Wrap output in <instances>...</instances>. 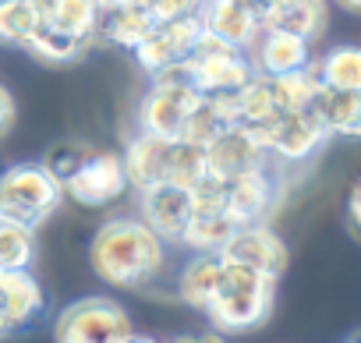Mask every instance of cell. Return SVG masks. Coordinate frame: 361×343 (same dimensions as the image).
<instances>
[{"label":"cell","mask_w":361,"mask_h":343,"mask_svg":"<svg viewBox=\"0 0 361 343\" xmlns=\"http://www.w3.org/2000/svg\"><path fill=\"white\" fill-rule=\"evenodd\" d=\"M92 273L117 290H142L166 266V241L138 216L106 220L89 244Z\"/></svg>","instance_id":"cell-1"},{"label":"cell","mask_w":361,"mask_h":343,"mask_svg":"<svg viewBox=\"0 0 361 343\" xmlns=\"http://www.w3.org/2000/svg\"><path fill=\"white\" fill-rule=\"evenodd\" d=\"M276 304V280L238 266V262H224V283L216 290V297L209 301L206 315L216 329L224 332H248L259 329Z\"/></svg>","instance_id":"cell-2"},{"label":"cell","mask_w":361,"mask_h":343,"mask_svg":"<svg viewBox=\"0 0 361 343\" xmlns=\"http://www.w3.org/2000/svg\"><path fill=\"white\" fill-rule=\"evenodd\" d=\"M64 185L43 163H15L0 170V216L39 230L61 206Z\"/></svg>","instance_id":"cell-3"},{"label":"cell","mask_w":361,"mask_h":343,"mask_svg":"<svg viewBox=\"0 0 361 343\" xmlns=\"http://www.w3.org/2000/svg\"><path fill=\"white\" fill-rule=\"evenodd\" d=\"M199 99H202V92L192 85L185 61L152 75V85L142 96L138 113H135L138 131H149V135H159V138H177Z\"/></svg>","instance_id":"cell-4"},{"label":"cell","mask_w":361,"mask_h":343,"mask_svg":"<svg viewBox=\"0 0 361 343\" xmlns=\"http://www.w3.org/2000/svg\"><path fill=\"white\" fill-rule=\"evenodd\" d=\"M61 343H131L138 339L131 315L110 297H85L68 304L54 322Z\"/></svg>","instance_id":"cell-5"},{"label":"cell","mask_w":361,"mask_h":343,"mask_svg":"<svg viewBox=\"0 0 361 343\" xmlns=\"http://www.w3.org/2000/svg\"><path fill=\"white\" fill-rule=\"evenodd\" d=\"M188 68V78L192 85L202 92V96H213V92H234L241 89L255 71H252V61L241 46H231L224 43L220 36L213 32H199L195 46H192V57L185 61Z\"/></svg>","instance_id":"cell-6"},{"label":"cell","mask_w":361,"mask_h":343,"mask_svg":"<svg viewBox=\"0 0 361 343\" xmlns=\"http://www.w3.org/2000/svg\"><path fill=\"white\" fill-rule=\"evenodd\" d=\"M248 127L255 131V138L262 142V149L280 166H298V163L312 159L329 142V135H326V127H322V120L315 117L312 106H305V110H283L273 120L248 124Z\"/></svg>","instance_id":"cell-7"},{"label":"cell","mask_w":361,"mask_h":343,"mask_svg":"<svg viewBox=\"0 0 361 343\" xmlns=\"http://www.w3.org/2000/svg\"><path fill=\"white\" fill-rule=\"evenodd\" d=\"M280 199V163L266 156L262 163L224 181V209L234 223H266Z\"/></svg>","instance_id":"cell-8"},{"label":"cell","mask_w":361,"mask_h":343,"mask_svg":"<svg viewBox=\"0 0 361 343\" xmlns=\"http://www.w3.org/2000/svg\"><path fill=\"white\" fill-rule=\"evenodd\" d=\"M128 192V174L121 152H89V159L64 181V195H71L85 209H106Z\"/></svg>","instance_id":"cell-9"},{"label":"cell","mask_w":361,"mask_h":343,"mask_svg":"<svg viewBox=\"0 0 361 343\" xmlns=\"http://www.w3.org/2000/svg\"><path fill=\"white\" fill-rule=\"evenodd\" d=\"M202 32V18L199 15H188V18H173V22H156L152 32L131 50L138 68L152 78L180 61L192 57V46Z\"/></svg>","instance_id":"cell-10"},{"label":"cell","mask_w":361,"mask_h":343,"mask_svg":"<svg viewBox=\"0 0 361 343\" xmlns=\"http://www.w3.org/2000/svg\"><path fill=\"white\" fill-rule=\"evenodd\" d=\"M220 258L248 266V269H259V273H266L273 280H280L283 269H287V248L266 223H238L231 230V237L224 241Z\"/></svg>","instance_id":"cell-11"},{"label":"cell","mask_w":361,"mask_h":343,"mask_svg":"<svg viewBox=\"0 0 361 343\" xmlns=\"http://www.w3.org/2000/svg\"><path fill=\"white\" fill-rule=\"evenodd\" d=\"M138 195V220H145L166 244H177L180 230H185L188 216H192V195L188 188H177L170 181L149 185Z\"/></svg>","instance_id":"cell-12"},{"label":"cell","mask_w":361,"mask_h":343,"mask_svg":"<svg viewBox=\"0 0 361 343\" xmlns=\"http://www.w3.org/2000/svg\"><path fill=\"white\" fill-rule=\"evenodd\" d=\"M245 54L255 75H290L312 61V43L280 29H259V36L248 43Z\"/></svg>","instance_id":"cell-13"},{"label":"cell","mask_w":361,"mask_h":343,"mask_svg":"<svg viewBox=\"0 0 361 343\" xmlns=\"http://www.w3.org/2000/svg\"><path fill=\"white\" fill-rule=\"evenodd\" d=\"M269 152L262 149V142L255 138V131L248 124H234L227 127L220 138H213L206 145V170L213 177L220 181H231L234 174H241V170L262 163Z\"/></svg>","instance_id":"cell-14"},{"label":"cell","mask_w":361,"mask_h":343,"mask_svg":"<svg viewBox=\"0 0 361 343\" xmlns=\"http://www.w3.org/2000/svg\"><path fill=\"white\" fill-rule=\"evenodd\" d=\"M47 308V294L29 269H0V318L8 329H25Z\"/></svg>","instance_id":"cell-15"},{"label":"cell","mask_w":361,"mask_h":343,"mask_svg":"<svg viewBox=\"0 0 361 343\" xmlns=\"http://www.w3.org/2000/svg\"><path fill=\"white\" fill-rule=\"evenodd\" d=\"M166 152H170V138H159V135H149V131H135V138L121 152L128 188L142 192L149 185H159L166 177Z\"/></svg>","instance_id":"cell-16"},{"label":"cell","mask_w":361,"mask_h":343,"mask_svg":"<svg viewBox=\"0 0 361 343\" xmlns=\"http://www.w3.org/2000/svg\"><path fill=\"white\" fill-rule=\"evenodd\" d=\"M224 283V258L220 251H192V258L177 273V297L195 311H206Z\"/></svg>","instance_id":"cell-17"},{"label":"cell","mask_w":361,"mask_h":343,"mask_svg":"<svg viewBox=\"0 0 361 343\" xmlns=\"http://www.w3.org/2000/svg\"><path fill=\"white\" fill-rule=\"evenodd\" d=\"M312 110L322 120L329 138H357L361 135V89H326V85H319Z\"/></svg>","instance_id":"cell-18"},{"label":"cell","mask_w":361,"mask_h":343,"mask_svg":"<svg viewBox=\"0 0 361 343\" xmlns=\"http://www.w3.org/2000/svg\"><path fill=\"white\" fill-rule=\"evenodd\" d=\"M152 15L142 8V0L135 4H114V8H103L99 15V25H96V43H110V46H121V50H135L149 32H152Z\"/></svg>","instance_id":"cell-19"},{"label":"cell","mask_w":361,"mask_h":343,"mask_svg":"<svg viewBox=\"0 0 361 343\" xmlns=\"http://www.w3.org/2000/svg\"><path fill=\"white\" fill-rule=\"evenodd\" d=\"M199 18H202V29H206V32H213V36H220L224 43L241 46V50H248V43H252V39L259 36V29H262V22H259L248 8H238V4H231V0H206L202 11H199Z\"/></svg>","instance_id":"cell-20"},{"label":"cell","mask_w":361,"mask_h":343,"mask_svg":"<svg viewBox=\"0 0 361 343\" xmlns=\"http://www.w3.org/2000/svg\"><path fill=\"white\" fill-rule=\"evenodd\" d=\"M329 0H287L262 15V29H280L290 36H301L305 43H315L326 29Z\"/></svg>","instance_id":"cell-21"},{"label":"cell","mask_w":361,"mask_h":343,"mask_svg":"<svg viewBox=\"0 0 361 343\" xmlns=\"http://www.w3.org/2000/svg\"><path fill=\"white\" fill-rule=\"evenodd\" d=\"M89 46H92L89 39H78V36H71V32H61L57 25H50L47 18H39V25L29 32V39H25L22 50L32 54V57L43 61V64H75Z\"/></svg>","instance_id":"cell-22"},{"label":"cell","mask_w":361,"mask_h":343,"mask_svg":"<svg viewBox=\"0 0 361 343\" xmlns=\"http://www.w3.org/2000/svg\"><path fill=\"white\" fill-rule=\"evenodd\" d=\"M234 227H238V223L227 216V209H202V206H192V216H188L185 230H180L177 244H185L188 251H220Z\"/></svg>","instance_id":"cell-23"},{"label":"cell","mask_w":361,"mask_h":343,"mask_svg":"<svg viewBox=\"0 0 361 343\" xmlns=\"http://www.w3.org/2000/svg\"><path fill=\"white\" fill-rule=\"evenodd\" d=\"M39 11L61 32H71L78 39L96 43V25H99V15H103L99 0H43Z\"/></svg>","instance_id":"cell-24"},{"label":"cell","mask_w":361,"mask_h":343,"mask_svg":"<svg viewBox=\"0 0 361 343\" xmlns=\"http://www.w3.org/2000/svg\"><path fill=\"white\" fill-rule=\"evenodd\" d=\"M234 110H238V124H266V120H273L280 113L273 75H252L241 89H234Z\"/></svg>","instance_id":"cell-25"},{"label":"cell","mask_w":361,"mask_h":343,"mask_svg":"<svg viewBox=\"0 0 361 343\" xmlns=\"http://www.w3.org/2000/svg\"><path fill=\"white\" fill-rule=\"evenodd\" d=\"M319 85L326 89H361V50L357 46H333L315 61Z\"/></svg>","instance_id":"cell-26"},{"label":"cell","mask_w":361,"mask_h":343,"mask_svg":"<svg viewBox=\"0 0 361 343\" xmlns=\"http://www.w3.org/2000/svg\"><path fill=\"white\" fill-rule=\"evenodd\" d=\"M43 11L36 0H0V46L22 50L29 32L39 25Z\"/></svg>","instance_id":"cell-27"},{"label":"cell","mask_w":361,"mask_h":343,"mask_svg":"<svg viewBox=\"0 0 361 343\" xmlns=\"http://www.w3.org/2000/svg\"><path fill=\"white\" fill-rule=\"evenodd\" d=\"M206 174V149L185 138H170V152H166V177L177 188H192L199 177Z\"/></svg>","instance_id":"cell-28"},{"label":"cell","mask_w":361,"mask_h":343,"mask_svg":"<svg viewBox=\"0 0 361 343\" xmlns=\"http://www.w3.org/2000/svg\"><path fill=\"white\" fill-rule=\"evenodd\" d=\"M36 262V230L4 220L0 223V269H32Z\"/></svg>","instance_id":"cell-29"},{"label":"cell","mask_w":361,"mask_h":343,"mask_svg":"<svg viewBox=\"0 0 361 343\" xmlns=\"http://www.w3.org/2000/svg\"><path fill=\"white\" fill-rule=\"evenodd\" d=\"M89 152H92V149H89L85 142H57V145H50V149H47V156H43L39 163H43V166L50 170V174L64 185V181L75 174V170L89 159Z\"/></svg>","instance_id":"cell-30"},{"label":"cell","mask_w":361,"mask_h":343,"mask_svg":"<svg viewBox=\"0 0 361 343\" xmlns=\"http://www.w3.org/2000/svg\"><path fill=\"white\" fill-rule=\"evenodd\" d=\"M206 0H142V8L152 15V22H173V18H188L199 15Z\"/></svg>","instance_id":"cell-31"},{"label":"cell","mask_w":361,"mask_h":343,"mask_svg":"<svg viewBox=\"0 0 361 343\" xmlns=\"http://www.w3.org/2000/svg\"><path fill=\"white\" fill-rule=\"evenodd\" d=\"M11 127H15V96L0 85V138H8Z\"/></svg>","instance_id":"cell-32"},{"label":"cell","mask_w":361,"mask_h":343,"mask_svg":"<svg viewBox=\"0 0 361 343\" xmlns=\"http://www.w3.org/2000/svg\"><path fill=\"white\" fill-rule=\"evenodd\" d=\"M347 223H350V234L357 237V223H361V188L350 192V202H347Z\"/></svg>","instance_id":"cell-33"},{"label":"cell","mask_w":361,"mask_h":343,"mask_svg":"<svg viewBox=\"0 0 361 343\" xmlns=\"http://www.w3.org/2000/svg\"><path fill=\"white\" fill-rule=\"evenodd\" d=\"M231 4H238V8H248V11H252L259 22H262V15H266V8H269L266 0H231Z\"/></svg>","instance_id":"cell-34"},{"label":"cell","mask_w":361,"mask_h":343,"mask_svg":"<svg viewBox=\"0 0 361 343\" xmlns=\"http://www.w3.org/2000/svg\"><path fill=\"white\" fill-rule=\"evenodd\" d=\"M333 8H340L343 15H357L361 11V0H329Z\"/></svg>","instance_id":"cell-35"},{"label":"cell","mask_w":361,"mask_h":343,"mask_svg":"<svg viewBox=\"0 0 361 343\" xmlns=\"http://www.w3.org/2000/svg\"><path fill=\"white\" fill-rule=\"evenodd\" d=\"M266 4H269V8H276V4H287V0H266ZM269 8H266V11H269Z\"/></svg>","instance_id":"cell-36"},{"label":"cell","mask_w":361,"mask_h":343,"mask_svg":"<svg viewBox=\"0 0 361 343\" xmlns=\"http://www.w3.org/2000/svg\"><path fill=\"white\" fill-rule=\"evenodd\" d=\"M8 332V325H4V318H0V336H4Z\"/></svg>","instance_id":"cell-37"},{"label":"cell","mask_w":361,"mask_h":343,"mask_svg":"<svg viewBox=\"0 0 361 343\" xmlns=\"http://www.w3.org/2000/svg\"><path fill=\"white\" fill-rule=\"evenodd\" d=\"M36 4H43V0H36Z\"/></svg>","instance_id":"cell-38"}]
</instances>
